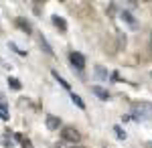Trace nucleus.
<instances>
[{"label": "nucleus", "mask_w": 152, "mask_h": 148, "mask_svg": "<svg viewBox=\"0 0 152 148\" xmlns=\"http://www.w3.org/2000/svg\"><path fill=\"white\" fill-rule=\"evenodd\" d=\"M91 91H94L95 95H97V97H99V100H107V97H110V93H107V89H104V87H99V85H94V87H91Z\"/></svg>", "instance_id": "39448f33"}, {"label": "nucleus", "mask_w": 152, "mask_h": 148, "mask_svg": "<svg viewBox=\"0 0 152 148\" xmlns=\"http://www.w3.org/2000/svg\"><path fill=\"white\" fill-rule=\"evenodd\" d=\"M16 24H18V26H20V29H23V31H24V33H26V34L31 33V24L26 23L24 18H16Z\"/></svg>", "instance_id": "1a4fd4ad"}, {"label": "nucleus", "mask_w": 152, "mask_h": 148, "mask_svg": "<svg viewBox=\"0 0 152 148\" xmlns=\"http://www.w3.org/2000/svg\"><path fill=\"white\" fill-rule=\"evenodd\" d=\"M53 23H55V26H59V29H61V33H65V31H67V23H65L61 16H57V14H55V16H53Z\"/></svg>", "instance_id": "0eeeda50"}, {"label": "nucleus", "mask_w": 152, "mask_h": 148, "mask_svg": "<svg viewBox=\"0 0 152 148\" xmlns=\"http://www.w3.org/2000/svg\"><path fill=\"white\" fill-rule=\"evenodd\" d=\"M122 21H126V23L132 26V29H138V21L132 16V12H128V10H124L122 12Z\"/></svg>", "instance_id": "20e7f679"}, {"label": "nucleus", "mask_w": 152, "mask_h": 148, "mask_svg": "<svg viewBox=\"0 0 152 148\" xmlns=\"http://www.w3.org/2000/svg\"><path fill=\"white\" fill-rule=\"evenodd\" d=\"M112 81H122V79H120V73H118V71H114V73H112Z\"/></svg>", "instance_id": "2eb2a0df"}, {"label": "nucleus", "mask_w": 152, "mask_h": 148, "mask_svg": "<svg viewBox=\"0 0 152 148\" xmlns=\"http://www.w3.org/2000/svg\"><path fill=\"white\" fill-rule=\"evenodd\" d=\"M75 148H81V146H75Z\"/></svg>", "instance_id": "f3484780"}, {"label": "nucleus", "mask_w": 152, "mask_h": 148, "mask_svg": "<svg viewBox=\"0 0 152 148\" xmlns=\"http://www.w3.org/2000/svg\"><path fill=\"white\" fill-rule=\"evenodd\" d=\"M10 116H8V110H6V106L4 103H0V120H8Z\"/></svg>", "instance_id": "ddd939ff"}, {"label": "nucleus", "mask_w": 152, "mask_h": 148, "mask_svg": "<svg viewBox=\"0 0 152 148\" xmlns=\"http://www.w3.org/2000/svg\"><path fill=\"white\" fill-rule=\"evenodd\" d=\"M8 87L10 89H20V81L16 77H8Z\"/></svg>", "instance_id": "9d476101"}, {"label": "nucleus", "mask_w": 152, "mask_h": 148, "mask_svg": "<svg viewBox=\"0 0 152 148\" xmlns=\"http://www.w3.org/2000/svg\"><path fill=\"white\" fill-rule=\"evenodd\" d=\"M45 122H47V128H49V130H57L59 126H61V120H59L57 116H51V114L45 118Z\"/></svg>", "instance_id": "7ed1b4c3"}, {"label": "nucleus", "mask_w": 152, "mask_h": 148, "mask_svg": "<svg viewBox=\"0 0 152 148\" xmlns=\"http://www.w3.org/2000/svg\"><path fill=\"white\" fill-rule=\"evenodd\" d=\"M23 148H33V146H31V144H28V142H24V146Z\"/></svg>", "instance_id": "dca6fc26"}, {"label": "nucleus", "mask_w": 152, "mask_h": 148, "mask_svg": "<svg viewBox=\"0 0 152 148\" xmlns=\"http://www.w3.org/2000/svg\"><path fill=\"white\" fill-rule=\"evenodd\" d=\"M41 45H43V49H45V51H47L49 55H51V53H53V49H51V47L47 45V41H45V39H43V37H41Z\"/></svg>", "instance_id": "4468645a"}, {"label": "nucleus", "mask_w": 152, "mask_h": 148, "mask_svg": "<svg viewBox=\"0 0 152 148\" xmlns=\"http://www.w3.org/2000/svg\"><path fill=\"white\" fill-rule=\"evenodd\" d=\"M71 102L75 103L77 108H81V110H85V102H83V100L79 97V95H77V93H71Z\"/></svg>", "instance_id": "6e6552de"}, {"label": "nucleus", "mask_w": 152, "mask_h": 148, "mask_svg": "<svg viewBox=\"0 0 152 148\" xmlns=\"http://www.w3.org/2000/svg\"><path fill=\"white\" fill-rule=\"evenodd\" d=\"M61 138L67 140V142H71V144H75V142L81 140V134H79L75 128H61Z\"/></svg>", "instance_id": "f257e3e1"}, {"label": "nucleus", "mask_w": 152, "mask_h": 148, "mask_svg": "<svg viewBox=\"0 0 152 148\" xmlns=\"http://www.w3.org/2000/svg\"><path fill=\"white\" fill-rule=\"evenodd\" d=\"M53 77H55V79H57L59 83H61V85L65 87V89H69V83H67V81L63 79V77H61V75H59V73H57V71H53Z\"/></svg>", "instance_id": "f8f14e48"}, {"label": "nucleus", "mask_w": 152, "mask_h": 148, "mask_svg": "<svg viewBox=\"0 0 152 148\" xmlns=\"http://www.w3.org/2000/svg\"><path fill=\"white\" fill-rule=\"evenodd\" d=\"M94 73H95V77H97V79H107V69H104L102 65H95Z\"/></svg>", "instance_id": "423d86ee"}, {"label": "nucleus", "mask_w": 152, "mask_h": 148, "mask_svg": "<svg viewBox=\"0 0 152 148\" xmlns=\"http://www.w3.org/2000/svg\"><path fill=\"white\" fill-rule=\"evenodd\" d=\"M114 132H116V136L120 138V140H124V138H126V130H124L122 126H114Z\"/></svg>", "instance_id": "9b49d317"}, {"label": "nucleus", "mask_w": 152, "mask_h": 148, "mask_svg": "<svg viewBox=\"0 0 152 148\" xmlns=\"http://www.w3.org/2000/svg\"><path fill=\"white\" fill-rule=\"evenodd\" d=\"M69 59H71V63H73V67H77V69H83V67H85V57H83L81 53L73 51V53L69 55Z\"/></svg>", "instance_id": "f03ea898"}]
</instances>
